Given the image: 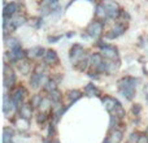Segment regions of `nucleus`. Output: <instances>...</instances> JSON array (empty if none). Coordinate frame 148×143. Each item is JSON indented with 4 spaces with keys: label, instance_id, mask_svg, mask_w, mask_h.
<instances>
[{
    "label": "nucleus",
    "instance_id": "obj_45",
    "mask_svg": "<svg viewBox=\"0 0 148 143\" xmlns=\"http://www.w3.org/2000/svg\"><path fill=\"white\" fill-rule=\"evenodd\" d=\"M72 1H74V0H72Z\"/></svg>",
    "mask_w": 148,
    "mask_h": 143
},
{
    "label": "nucleus",
    "instance_id": "obj_6",
    "mask_svg": "<svg viewBox=\"0 0 148 143\" xmlns=\"http://www.w3.org/2000/svg\"><path fill=\"white\" fill-rule=\"evenodd\" d=\"M23 94H25V90H23L22 87H17V89L12 92L10 98H12V100H13V103H14L16 107H21V105H22Z\"/></svg>",
    "mask_w": 148,
    "mask_h": 143
},
{
    "label": "nucleus",
    "instance_id": "obj_18",
    "mask_svg": "<svg viewBox=\"0 0 148 143\" xmlns=\"http://www.w3.org/2000/svg\"><path fill=\"white\" fill-rule=\"evenodd\" d=\"M66 96H68V99H69L70 102L74 103L82 96V92L79 91V90H69V91L66 92Z\"/></svg>",
    "mask_w": 148,
    "mask_h": 143
},
{
    "label": "nucleus",
    "instance_id": "obj_20",
    "mask_svg": "<svg viewBox=\"0 0 148 143\" xmlns=\"http://www.w3.org/2000/svg\"><path fill=\"white\" fill-rule=\"evenodd\" d=\"M13 130L9 128H4L3 130V143H12Z\"/></svg>",
    "mask_w": 148,
    "mask_h": 143
},
{
    "label": "nucleus",
    "instance_id": "obj_10",
    "mask_svg": "<svg viewBox=\"0 0 148 143\" xmlns=\"http://www.w3.org/2000/svg\"><path fill=\"white\" fill-rule=\"evenodd\" d=\"M103 105L108 112H113L116 109V105H117V100L110 96H104L103 98Z\"/></svg>",
    "mask_w": 148,
    "mask_h": 143
},
{
    "label": "nucleus",
    "instance_id": "obj_36",
    "mask_svg": "<svg viewBox=\"0 0 148 143\" xmlns=\"http://www.w3.org/2000/svg\"><path fill=\"white\" fill-rule=\"evenodd\" d=\"M44 70H46V67H44V65H42V64H39L38 67H36V69H35V73L44 74Z\"/></svg>",
    "mask_w": 148,
    "mask_h": 143
},
{
    "label": "nucleus",
    "instance_id": "obj_2",
    "mask_svg": "<svg viewBox=\"0 0 148 143\" xmlns=\"http://www.w3.org/2000/svg\"><path fill=\"white\" fill-rule=\"evenodd\" d=\"M101 4L107 9L109 18H116L120 16V8H118V4L116 1H113V0H103Z\"/></svg>",
    "mask_w": 148,
    "mask_h": 143
},
{
    "label": "nucleus",
    "instance_id": "obj_8",
    "mask_svg": "<svg viewBox=\"0 0 148 143\" xmlns=\"http://www.w3.org/2000/svg\"><path fill=\"white\" fill-rule=\"evenodd\" d=\"M136 83H138V79L133 78V77H125V78H121L120 81L117 82L118 87L120 89H126V87H136Z\"/></svg>",
    "mask_w": 148,
    "mask_h": 143
},
{
    "label": "nucleus",
    "instance_id": "obj_39",
    "mask_svg": "<svg viewBox=\"0 0 148 143\" xmlns=\"http://www.w3.org/2000/svg\"><path fill=\"white\" fill-rule=\"evenodd\" d=\"M49 12H51V9H49L48 7H43V8H42V9H40V13H42V14H43V16L49 14Z\"/></svg>",
    "mask_w": 148,
    "mask_h": 143
},
{
    "label": "nucleus",
    "instance_id": "obj_1",
    "mask_svg": "<svg viewBox=\"0 0 148 143\" xmlns=\"http://www.w3.org/2000/svg\"><path fill=\"white\" fill-rule=\"evenodd\" d=\"M70 61L73 63L74 65H77L78 63H81L82 60L84 59V50L81 44H74L70 50Z\"/></svg>",
    "mask_w": 148,
    "mask_h": 143
},
{
    "label": "nucleus",
    "instance_id": "obj_13",
    "mask_svg": "<svg viewBox=\"0 0 148 143\" xmlns=\"http://www.w3.org/2000/svg\"><path fill=\"white\" fill-rule=\"evenodd\" d=\"M26 23V18L23 16H16V17L10 18V26H12V30L20 28V26L25 25Z\"/></svg>",
    "mask_w": 148,
    "mask_h": 143
},
{
    "label": "nucleus",
    "instance_id": "obj_23",
    "mask_svg": "<svg viewBox=\"0 0 148 143\" xmlns=\"http://www.w3.org/2000/svg\"><path fill=\"white\" fill-rule=\"evenodd\" d=\"M49 98H51V100L53 103H60L61 102V99H62V95H61V92H60L59 90H55V91L49 92Z\"/></svg>",
    "mask_w": 148,
    "mask_h": 143
},
{
    "label": "nucleus",
    "instance_id": "obj_17",
    "mask_svg": "<svg viewBox=\"0 0 148 143\" xmlns=\"http://www.w3.org/2000/svg\"><path fill=\"white\" fill-rule=\"evenodd\" d=\"M95 16H96L99 20H101V21H104L105 18L108 17V12H107V9L104 8V5L103 4H99L96 7V12H95Z\"/></svg>",
    "mask_w": 148,
    "mask_h": 143
},
{
    "label": "nucleus",
    "instance_id": "obj_12",
    "mask_svg": "<svg viewBox=\"0 0 148 143\" xmlns=\"http://www.w3.org/2000/svg\"><path fill=\"white\" fill-rule=\"evenodd\" d=\"M20 116L23 118H31L33 116V105L30 104H22L20 107Z\"/></svg>",
    "mask_w": 148,
    "mask_h": 143
},
{
    "label": "nucleus",
    "instance_id": "obj_29",
    "mask_svg": "<svg viewBox=\"0 0 148 143\" xmlns=\"http://www.w3.org/2000/svg\"><path fill=\"white\" fill-rule=\"evenodd\" d=\"M114 115L118 116L120 118L125 116V109H123V107L121 105L120 102H117V105H116V109H114Z\"/></svg>",
    "mask_w": 148,
    "mask_h": 143
},
{
    "label": "nucleus",
    "instance_id": "obj_16",
    "mask_svg": "<svg viewBox=\"0 0 148 143\" xmlns=\"http://www.w3.org/2000/svg\"><path fill=\"white\" fill-rule=\"evenodd\" d=\"M120 92L122 96H125L127 100H133L135 96V87H126V89H120Z\"/></svg>",
    "mask_w": 148,
    "mask_h": 143
},
{
    "label": "nucleus",
    "instance_id": "obj_35",
    "mask_svg": "<svg viewBox=\"0 0 148 143\" xmlns=\"http://www.w3.org/2000/svg\"><path fill=\"white\" fill-rule=\"evenodd\" d=\"M46 120H47V116H46V113H44V112L40 113V115L36 117V121H38V124H43Z\"/></svg>",
    "mask_w": 148,
    "mask_h": 143
},
{
    "label": "nucleus",
    "instance_id": "obj_4",
    "mask_svg": "<svg viewBox=\"0 0 148 143\" xmlns=\"http://www.w3.org/2000/svg\"><path fill=\"white\" fill-rule=\"evenodd\" d=\"M16 82V74L8 64H4V87H12Z\"/></svg>",
    "mask_w": 148,
    "mask_h": 143
},
{
    "label": "nucleus",
    "instance_id": "obj_5",
    "mask_svg": "<svg viewBox=\"0 0 148 143\" xmlns=\"http://www.w3.org/2000/svg\"><path fill=\"white\" fill-rule=\"evenodd\" d=\"M101 55L103 57H105L108 60H112V61L118 60V52L113 46H107L105 44L104 47H101Z\"/></svg>",
    "mask_w": 148,
    "mask_h": 143
},
{
    "label": "nucleus",
    "instance_id": "obj_9",
    "mask_svg": "<svg viewBox=\"0 0 148 143\" xmlns=\"http://www.w3.org/2000/svg\"><path fill=\"white\" fill-rule=\"evenodd\" d=\"M44 61H46V64H57L59 63V57H57V54L56 51H53V50H47L46 51V55H44Z\"/></svg>",
    "mask_w": 148,
    "mask_h": 143
},
{
    "label": "nucleus",
    "instance_id": "obj_25",
    "mask_svg": "<svg viewBox=\"0 0 148 143\" xmlns=\"http://www.w3.org/2000/svg\"><path fill=\"white\" fill-rule=\"evenodd\" d=\"M17 126L21 129V130H27L29 128V120L27 118H23L20 116V118L17 120Z\"/></svg>",
    "mask_w": 148,
    "mask_h": 143
},
{
    "label": "nucleus",
    "instance_id": "obj_42",
    "mask_svg": "<svg viewBox=\"0 0 148 143\" xmlns=\"http://www.w3.org/2000/svg\"><path fill=\"white\" fill-rule=\"evenodd\" d=\"M68 36H69V38H70V36H74V33H69V34H68Z\"/></svg>",
    "mask_w": 148,
    "mask_h": 143
},
{
    "label": "nucleus",
    "instance_id": "obj_28",
    "mask_svg": "<svg viewBox=\"0 0 148 143\" xmlns=\"http://www.w3.org/2000/svg\"><path fill=\"white\" fill-rule=\"evenodd\" d=\"M118 68H120V63L118 61H112V63H108V73L113 74L114 72L118 70Z\"/></svg>",
    "mask_w": 148,
    "mask_h": 143
},
{
    "label": "nucleus",
    "instance_id": "obj_32",
    "mask_svg": "<svg viewBox=\"0 0 148 143\" xmlns=\"http://www.w3.org/2000/svg\"><path fill=\"white\" fill-rule=\"evenodd\" d=\"M31 21H33L31 23H33V26L35 29H39L42 25H43V20H42V17H35V18H33Z\"/></svg>",
    "mask_w": 148,
    "mask_h": 143
},
{
    "label": "nucleus",
    "instance_id": "obj_19",
    "mask_svg": "<svg viewBox=\"0 0 148 143\" xmlns=\"http://www.w3.org/2000/svg\"><path fill=\"white\" fill-rule=\"evenodd\" d=\"M122 131L120 130H113L112 134H110L109 137V141L110 143H121V141H122Z\"/></svg>",
    "mask_w": 148,
    "mask_h": 143
},
{
    "label": "nucleus",
    "instance_id": "obj_30",
    "mask_svg": "<svg viewBox=\"0 0 148 143\" xmlns=\"http://www.w3.org/2000/svg\"><path fill=\"white\" fill-rule=\"evenodd\" d=\"M5 41H7V39H5ZM7 42H8V44L10 46V50H13V48H20V47H21L20 41H17L16 38H9Z\"/></svg>",
    "mask_w": 148,
    "mask_h": 143
},
{
    "label": "nucleus",
    "instance_id": "obj_34",
    "mask_svg": "<svg viewBox=\"0 0 148 143\" xmlns=\"http://www.w3.org/2000/svg\"><path fill=\"white\" fill-rule=\"evenodd\" d=\"M139 134L138 133H133L130 135V138H129V143H138V141H139Z\"/></svg>",
    "mask_w": 148,
    "mask_h": 143
},
{
    "label": "nucleus",
    "instance_id": "obj_14",
    "mask_svg": "<svg viewBox=\"0 0 148 143\" xmlns=\"http://www.w3.org/2000/svg\"><path fill=\"white\" fill-rule=\"evenodd\" d=\"M16 12H18V5L16 4V3H9V4H7L4 7V16L10 17V16H13Z\"/></svg>",
    "mask_w": 148,
    "mask_h": 143
},
{
    "label": "nucleus",
    "instance_id": "obj_3",
    "mask_svg": "<svg viewBox=\"0 0 148 143\" xmlns=\"http://www.w3.org/2000/svg\"><path fill=\"white\" fill-rule=\"evenodd\" d=\"M87 34H88V36H91V38H99L100 35L103 34V22H100V21H94V22H91L88 25V28H87Z\"/></svg>",
    "mask_w": 148,
    "mask_h": 143
},
{
    "label": "nucleus",
    "instance_id": "obj_38",
    "mask_svg": "<svg viewBox=\"0 0 148 143\" xmlns=\"http://www.w3.org/2000/svg\"><path fill=\"white\" fill-rule=\"evenodd\" d=\"M131 111H133L134 115H139V112H140V105H139V104H134L133 105V109H131Z\"/></svg>",
    "mask_w": 148,
    "mask_h": 143
},
{
    "label": "nucleus",
    "instance_id": "obj_40",
    "mask_svg": "<svg viewBox=\"0 0 148 143\" xmlns=\"http://www.w3.org/2000/svg\"><path fill=\"white\" fill-rule=\"evenodd\" d=\"M138 143H148V137L147 135H140L139 137Z\"/></svg>",
    "mask_w": 148,
    "mask_h": 143
},
{
    "label": "nucleus",
    "instance_id": "obj_44",
    "mask_svg": "<svg viewBox=\"0 0 148 143\" xmlns=\"http://www.w3.org/2000/svg\"><path fill=\"white\" fill-rule=\"evenodd\" d=\"M55 143H60V142H59V141H56V142H55Z\"/></svg>",
    "mask_w": 148,
    "mask_h": 143
},
{
    "label": "nucleus",
    "instance_id": "obj_33",
    "mask_svg": "<svg viewBox=\"0 0 148 143\" xmlns=\"http://www.w3.org/2000/svg\"><path fill=\"white\" fill-rule=\"evenodd\" d=\"M117 118H120L118 116H116V115H112L110 116V122H109V128L110 129H113V128H116V125H117Z\"/></svg>",
    "mask_w": 148,
    "mask_h": 143
},
{
    "label": "nucleus",
    "instance_id": "obj_27",
    "mask_svg": "<svg viewBox=\"0 0 148 143\" xmlns=\"http://www.w3.org/2000/svg\"><path fill=\"white\" fill-rule=\"evenodd\" d=\"M42 100H43V98H42V95L35 94L33 98H31V105H33V107H38V108H39V105H40Z\"/></svg>",
    "mask_w": 148,
    "mask_h": 143
},
{
    "label": "nucleus",
    "instance_id": "obj_24",
    "mask_svg": "<svg viewBox=\"0 0 148 143\" xmlns=\"http://www.w3.org/2000/svg\"><path fill=\"white\" fill-rule=\"evenodd\" d=\"M44 90H46L47 92H52V91H55V90H57L56 82H55L53 79H49V81H47L46 85H44Z\"/></svg>",
    "mask_w": 148,
    "mask_h": 143
},
{
    "label": "nucleus",
    "instance_id": "obj_43",
    "mask_svg": "<svg viewBox=\"0 0 148 143\" xmlns=\"http://www.w3.org/2000/svg\"><path fill=\"white\" fill-rule=\"evenodd\" d=\"M104 143H110V141H109V138H107V139H105V141H104Z\"/></svg>",
    "mask_w": 148,
    "mask_h": 143
},
{
    "label": "nucleus",
    "instance_id": "obj_31",
    "mask_svg": "<svg viewBox=\"0 0 148 143\" xmlns=\"http://www.w3.org/2000/svg\"><path fill=\"white\" fill-rule=\"evenodd\" d=\"M87 65H88V60L83 59L81 63H78V64H77V69H78L79 72H84L87 69Z\"/></svg>",
    "mask_w": 148,
    "mask_h": 143
},
{
    "label": "nucleus",
    "instance_id": "obj_7",
    "mask_svg": "<svg viewBox=\"0 0 148 143\" xmlns=\"http://www.w3.org/2000/svg\"><path fill=\"white\" fill-rule=\"evenodd\" d=\"M14 108L16 105L13 103L12 98H9L8 94H4V99H3V112H4V115H9Z\"/></svg>",
    "mask_w": 148,
    "mask_h": 143
},
{
    "label": "nucleus",
    "instance_id": "obj_41",
    "mask_svg": "<svg viewBox=\"0 0 148 143\" xmlns=\"http://www.w3.org/2000/svg\"><path fill=\"white\" fill-rule=\"evenodd\" d=\"M46 1H48L49 5L52 7V5H56L57 4V1H59V0H46Z\"/></svg>",
    "mask_w": 148,
    "mask_h": 143
},
{
    "label": "nucleus",
    "instance_id": "obj_37",
    "mask_svg": "<svg viewBox=\"0 0 148 143\" xmlns=\"http://www.w3.org/2000/svg\"><path fill=\"white\" fill-rule=\"evenodd\" d=\"M62 35H57V36H48V42L49 43H56V42H59L60 39H61Z\"/></svg>",
    "mask_w": 148,
    "mask_h": 143
},
{
    "label": "nucleus",
    "instance_id": "obj_26",
    "mask_svg": "<svg viewBox=\"0 0 148 143\" xmlns=\"http://www.w3.org/2000/svg\"><path fill=\"white\" fill-rule=\"evenodd\" d=\"M18 69H20V72L22 74H27L31 69V65H30V63H27V61L21 63V64H18Z\"/></svg>",
    "mask_w": 148,
    "mask_h": 143
},
{
    "label": "nucleus",
    "instance_id": "obj_22",
    "mask_svg": "<svg viewBox=\"0 0 148 143\" xmlns=\"http://www.w3.org/2000/svg\"><path fill=\"white\" fill-rule=\"evenodd\" d=\"M52 103H53V102L51 100V98H43L40 105H39V109H40L42 112H46V111L52 105Z\"/></svg>",
    "mask_w": 148,
    "mask_h": 143
},
{
    "label": "nucleus",
    "instance_id": "obj_11",
    "mask_svg": "<svg viewBox=\"0 0 148 143\" xmlns=\"http://www.w3.org/2000/svg\"><path fill=\"white\" fill-rule=\"evenodd\" d=\"M43 82H47L44 79V74H38V73H34L30 78V85L33 89H38L39 85H42Z\"/></svg>",
    "mask_w": 148,
    "mask_h": 143
},
{
    "label": "nucleus",
    "instance_id": "obj_21",
    "mask_svg": "<svg viewBox=\"0 0 148 143\" xmlns=\"http://www.w3.org/2000/svg\"><path fill=\"white\" fill-rule=\"evenodd\" d=\"M101 63H103V55L101 54H94L91 56V65L95 68V69H97V67H99Z\"/></svg>",
    "mask_w": 148,
    "mask_h": 143
},
{
    "label": "nucleus",
    "instance_id": "obj_15",
    "mask_svg": "<svg viewBox=\"0 0 148 143\" xmlns=\"http://www.w3.org/2000/svg\"><path fill=\"white\" fill-rule=\"evenodd\" d=\"M84 94L88 95V96H99L100 95V91L95 85L92 83H88L86 87H84Z\"/></svg>",
    "mask_w": 148,
    "mask_h": 143
}]
</instances>
